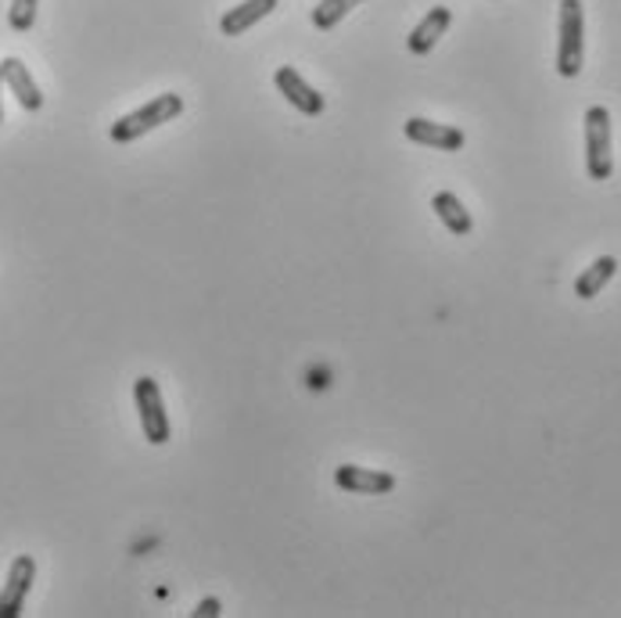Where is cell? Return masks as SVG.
<instances>
[{"instance_id":"52a82bcc","label":"cell","mask_w":621,"mask_h":618,"mask_svg":"<svg viewBox=\"0 0 621 618\" xmlns=\"http://www.w3.org/2000/svg\"><path fill=\"white\" fill-rule=\"evenodd\" d=\"M403 134H406L414 144H420V148H435V151H460V148L467 144V134H464V130H456V126H449V123L420 119V115H414V119H406Z\"/></svg>"},{"instance_id":"7a4b0ae2","label":"cell","mask_w":621,"mask_h":618,"mask_svg":"<svg viewBox=\"0 0 621 618\" xmlns=\"http://www.w3.org/2000/svg\"><path fill=\"white\" fill-rule=\"evenodd\" d=\"M585 62V8L582 0H560L557 22V73L575 79Z\"/></svg>"},{"instance_id":"5bb4252c","label":"cell","mask_w":621,"mask_h":618,"mask_svg":"<svg viewBox=\"0 0 621 618\" xmlns=\"http://www.w3.org/2000/svg\"><path fill=\"white\" fill-rule=\"evenodd\" d=\"M359 4H363V0H320V4L313 8V26L324 29V33L334 29L338 22H342L348 11L359 8Z\"/></svg>"},{"instance_id":"9a60e30c","label":"cell","mask_w":621,"mask_h":618,"mask_svg":"<svg viewBox=\"0 0 621 618\" xmlns=\"http://www.w3.org/2000/svg\"><path fill=\"white\" fill-rule=\"evenodd\" d=\"M37 8H40V0H11L8 26L15 33H29L33 26H37Z\"/></svg>"},{"instance_id":"4fadbf2b","label":"cell","mask_w":621,"mask_h":618,"mask_svg":"<svg viewBox=\"0 0 621 618\" xmlns=\"http://www.w3.org/2000/svg\"><path fill=\"white\" fill-rule=\"evenodd\" d=\"M614 274H618V260H614V255H600V260H593V266H585V270L579 274L575 295L585 299V302L596 299L607 285H611Z\"/></svg>"},{"instance_id":"5b68a950","label":"cell","mask_w":621,"mask_h":618,"mask_svg":"<svg viewBox=\"0 0 621 618\" xmlns=\"http://www.w3.org/2000/svg\"><path fill=\"white\" fill-rule=\"evenodd\" d=\"M37 582V562L29 554H18L8 568V582L0 590V618H18L26 608V597Z\"/></svg>"},{"instance_id":"7c38bea8","label":"cell","mask_w":621,"mask_h":618,"mask_svg":"<svg viewBox=\"0 0 621 618\" xmlns=\"http://www.w3.org/2000/svg\"><path fill=\"white\" fill-rule=\"evenodd\" d=\"M431 209H435V216L442 219L449 235H456V238H467V235H471V230H474V219H471V213H467L464 202H460V198H456L453 191H439L435 198H431Z\"/></svg>"},{"instance_id":"2e32d148","label":"cell","mask_w":621,"mask_h":618,"mask_svg":"<svg viewBox=\"0 0 621 618\" xmlns=\"http://www.w3.org/2000/svg\"><path fill=\"white\" fill-rule=\"evenodd\" d=\"M223 611V604H219V597H205L202 604H198L194 608V618H216Z\"/></svg>"},{"instance_id":"3957f363","label":"cell","mask_w":621,"mask_h":618,"mask_svg":"<svg viewBox=\"0 0 621 618\" xmlns=\"http://www.w3.org/2000/svg\"><path fill=\"white\" fill-rule=\"evenodd\" d=\"M585 173L590 180H611L614 173V130L604 104L585 112Z\"/></svg>"},{"instance_id":"e0dca14e","label":"cell","mask_w":621,"mask_h":618,"mask_svg":"<svg viewBox=\"0 0 621 618\" xmlns=\"http://www.w3.org/2000/svg\"><path fill=\"white\" fill-rule=\"evenodd\" d=\"M0 94H4V76H0ZM0 119H4V101H0Z\"/></svg>"},{"instance_id":"8992f818","label":"cell","mask_w":621,"mask_h":618,"mask_svg":"<svg viewBox=\"0 0 621 618\" xmlns=\"http://www.w3.org/2000/svg\"><path fill=\"white\" fill-rule=\"evenodd\" d=\"M334 485L359 496H384L395 489V475L378 468H359V464H342V468H334Z\"/></svg>"},{"instance_id":"ba28073f","label":"cell","mask_w":621,"mask_h":618,"mask_svg":"<svg viewBox=\"0 0 621 618\" xmlns=\"http://www.w3.org/2000/svg\"><path fill=\"white\" fill-rule=\"evenodd\" d=\"M0 76H4V87L15 94V101L22 104V109L26 112L43 109V94H40L37 79H33V73L26 68L22 58H4V62H0Z\"/></svg>"},{"instance_id":"9c48e42d","label":"cell","mask_w":621,"mask_h":618,"mask_svg":"<svg viewBox=\"0 0 621 618\" xmlns=\"http://www.w3.org/2000/svg\"><path fill=\"white\" fill-rule=\"evenodd\" d=\"M274 84H277L280 94L288 98V104H295L299 112H306V115H320V112L327 109L324 94H316V90L306 84V79L299 76V68L280 65V68H277V76H274Z\"/></svg>"},{"instance_id":"30bf717a","label":"cell","mask_w":621,"mask_h":618,"mask_svg":"<svg viewBox=\"0 0 621 618\" xmlns=\"http://www.w3.org/2000/svg\"><path fill=\"white\" fill-rule=\"evenodd\" d=\"M277 11V0H241L238 8H230L227 15L219 18V33L223 37H241V33H249L255 22H263L266 15H274Z\"/></svg>"},{"instance_id":"8fae6325","label":"cell","mask_w":621,"mask_h":618,"mask_svg":"<svg viewBox=\"0 0 621 618\" xmlns=\"http://www.w3.org/2000/svg\"><path fill=\"white\" fill-rule=\"evenodd\" d=\"M449 26H453V11L449 8H431L428 15L417 22V29L409 33V51H414V54H431Z\"/></svg>"},{"instance_id":"277c9868","label":"cell","mask_w":621,"mask_h":618,"mask_svg":"<svg viewBox=\"0 0 621 618\" xmlns=\"http://www.w3.org/2000/svg\"><path fill=\"white\" fill-rule=\"evenodd\" d=\"M134 403L140 414V428H144V439L151 446H166L169 442V414L166 403H162V389L155 378H137L134 381Z\"/></svg>"},{"instance_id":"6da1fadb","label":"cell","mask_w":621,"mask_h":618,"mask_svg":"<svg viewBox=\"0 0 621 618\" xmlns=\"http://www.w3.org/2000/svg\"><path fill=\"white\" fill-rule=\"evenodd\" d=\"M180 112H183V98L180 94H159V98H151L148 104H140L137 112H126L123 119H115L109 134H112L115 144H134L144 134L159 130L162 123H173Z\"/></svg>"}]
</instances>
